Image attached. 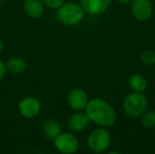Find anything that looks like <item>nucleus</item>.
<instances>
[{"instance_id":"f257e3e1","label":"nucleus","mask_w":155,"mask_h":154,"mask_svg":"<svg viewBox=\"0 0 155 154\" xmlns=\"http://www.w3.org/2000/svg\"><path fill=\"white\" fill-rule=\"evenodd\" d=\"M90 122L101 127H111L116 122V113L114 107L102 98H93L89 100L85 109Z\"/></svg>"},{"instance_id":"f03ea898","label":"nucleus","mask_w":155,"mask_h":154,"mask_svg":"<svg viewBox=\"0 0 155 154\" xmlns=\"http://www.w3.org/2000/svg\"><path fill=\"white\" fill-rule=\"evenodd\" d=\"M85 14L86 13L81 5L74 2H64L56 10L58 21L67 26L76 25L81 23L84 20Z\"/></svg>"},{"instance_id":"7ed1b4c3","label":"nucleus","mask_w":155,"mask_h":154,"mask_svg":"<svg viewBox=\"0 0 155 154\" xmlns=\"http://www.w3.org/2000/svg\"><path fill=\"white\" fill-rule=\"evenodd\" d=\"M147 104V98L143 93L133 92L125 96L123 103V107L124 113L129 117L139 118L145 113Z\"/></svg>"},{"instance_id":"20e7f679","label":"nucleus","mask_w":155,"mask_h":154,"mask_svg":"<svg viewBox=\"0 0 155 154\" xmlns=\"http://www.w3.org/2000/svg\"><path fill=\"white\" fill-rule=\"evenodd\" d=\"M111 144V135L104 128L94 129L88 136L87 145L92 152H103Z\"/></svg>"},{"instance_id":"39448f33","label":"nucleus","mask_w":155,"mask_h":154,"mask_svg":"<svg viewBox=\"0 0 155 154\" xmlns=\"http://www.w3.org/2000/svg\"><path fill=\"white\" fill-rule=\"evenodd\" d=\"M54 148L61 154H74L79 149V142L72 133H60L54 139Z\"/></svg>"},{"instance_id":"423d86ee","label":"nucleus","mask_w":155,"mask_h":154,"mask_svg":"<svg viewBox=\"0 0 155 154\" xmlns=\"http://www.w3.org/2000/svg\"><path fill=\"white\" fill-rule=\"evenodd\" d=\"M41 102L35 96L28 95L18 103L19 113L25 119H34L41 112Z\"/></svg>"},{"instance_id":"0eeeda50","label":"nucleus","mask_w":155,"mask_h":154,"mask_svg":"<svg viewBox=\"0 0 155 154\" xmlns=\"http://www.w3.org/2000/svg\"><path fill=\"white\" fill-rule=\"evenodd\" d=\"M131 11L134 17L138 21H147L153 13V5L151 0H133Z\"/></svg>"},{"instance_id":"6e6552de","label":"nucleus","mask_w":155,"mask_h":154,"mask_svg":"<svg viewBox=\"0 0 155 154\" xmlns=\"http://www.w3.org/2000/svg\"><path fill=\"white\" fill-rule=\"evenodd\" d=\"M89 102L87 93L80 87L73 88L67 95V103L70 108L75 112L83 111L85 109Z\"/></svg>"},{"instance_id":"1a4fd4ad","label":"nucleus","mask_w":155,"mask_h":154,"mask_svg":"<svg viewBox=\"0 0 155 154\" xmlns=\"http://www.w3.org/2000/svg\"><path fill=\"white\" fill-rule=\"evenodd\" d=\"M79 4L86 14L98 15L104 13L110 6L112 0H79Z\"/></svg>"},{"instance_id":"9d476101","label":"nucleus","mask_w":155,"mask_h":154,"mask_svg":"<svg viewBox=\"0 0 155 154\" xmlns=\"http://www.w3.org/2000/svg\"><path fill=\"white\" fill-rule=\"evenodd\" d=\"M90 123V119L88 118L85 112L78 111L75 112L68 121V127L74 133H81L84 131Z\"/></svg>"},{"instance_id":"9b49d317","label":"nucleus","mask_w":155,"mask_h":154,"mask_svg":"<svg viewBox=\"0 0 155 154\" xmlns=\"http://www.w3.org/2000/svg\"><path fill=\"white\" fill-rule=\"evenodd\" d=\"M45 5L42 0H25L23 8L25 13L33 19H38L45 13Z\"/></svg>"},{"instance_id":"f8f14e48","label":"nucleus","mask_w":155,"mask_h":154,"mask_svg":"<svg viewBox=\"0 0 155 154\" xmlns=\"http://www.w3.org/2000/svg\"><path fill=\"white\" fill-rule=\"evenodd\" d=\"M7 71L14 74H22L27 69V63L19 56H12L5 63Z\"/></svg>"},{"instance_id":"ddd939ff","label":"nucleus","mask_w":155,"mask_h":154,"mask_svg":"<svg viewBox=\"0 0 155 154\" xmlns=\"http://www.w3.org/2000/svg\"><path fill=\"white\" fill-rule=\"evenodd\" d=\"M128 84L133 92L143 93L148 86V82L146 78L140 74H134L130 76L128 80Z\"/></svg>"},{"instance_id":"4468645a","label":"nucleus","mask_w":155,"mask_h":154,"mask_svg":"<svg viewBox=\"0 0 155 154\" xmlns=\"http://www.w3.org/2000/svg\"><path fill=\"white\" fill-rule=\"evenodd\" d=\"M43 132L46 138L54 140L62 132L61 125L54 119H47L43 123Z\"/></svg>"},{"instance_id":"2eb2a0df","label":"nucleus","mask_w":155,"mask_h":154,"mask_svg":"<svg viewBox=\"0 0 155 154\" xmlns=\"http://www.w3.org/2000/svg\"><path fill=\"white\" fill-rule=\"evenodd\" d=\"M142 124L148 129L155 128V111H148L142 115Z\"/></svg>"},{"instance_id":"dca6fc26","label":"nucleus","mask_w":155,"mask_h":154,"mask_svg":"<svg viewBox=\"0 0 155 154\" xmlns=\"http://www.w3.org/2000/svg\"><path fill=\"white\" fill-rule=\"evenodd\" d=\"M141 61L147 66H153L155 64V51L147 49L141 54Z\"/></svg>"},{"instance_id":"f3484780","label":"nucleus","mask_w":155,"mask_h":154,"mask_svg":"<svg viewBox=\"0 0 155 154\" xmlns=\"http://www.w3.org/2000/svg\"><path fill=\"white\" fill-rule=\"evenodd\" d=\"M42 1L45 6L53 10H57L65 2V0H42Z\"/></svg>"},{"instance_id":"a211bd4d","label":"nucleus","mask_w":155,"mask_h":154,"mask_svg":"<svg viewBox=\"0 0 155 154\" xmlns=\"http://www.w3.org/2000/svg\"><path fill=\"white\" fill-rule=\"evenodd\" d=\"M7 73V68H6V64L5 63L0 59V82L4 79V77L5 76Z\"/></svg>"},{"instance_id":"6ab92c4d","label":"nucleus","mask_w":155,"mask_h":154,"mask_svg":"<svg viewBox=\"0 0 155 154\" xmlns=\"http://www.w3.org/2000/svg\"><path fill=\"white\" fill-rule=\"evenodd\" d=\"M117 2L122 5H127V4H131L133 0H117Z\"/></svg>"},{"instance_id":"aec40b11","label":"nucleus","mask_w":155,"mask_h":154,"mask_svg":"<svg viewBox=\"0 0 155 154\" xmlns=\"http://www.w3.org/2000/svg\"><path fill=\"white\" fill-rule=\"evenodd\" d=\"M3 49H4V44H3V42H2V40L0 39V54L2 53Z\"/></svg>"},{"instance_id":"412c9836","label":"nucleus","mask_w":155,"mask_h":154,"mask_svg":"<svg viewBox=\"0 0 155 154\" xmlns=\"http://www.w3.org/2000/svg\"><path fill=\"white\" fill-rule=\"evenodd\" d=\"M108 154H122V153H120V152H109Z\"/></svg>"},{"instance_id":"4be33fe9","label":"nucleus","mask_w":155,"mask_h":154,"mask_svg":"<svg viewBox=\"0 0 155 154\" xmlns=\"http://www.w3.org/2000/svg\"><path fill=\"white\" fill-rule=\"evenodd\" d=\"M40 154H47V153H40Z\"/></svg>"}]
</instances>
